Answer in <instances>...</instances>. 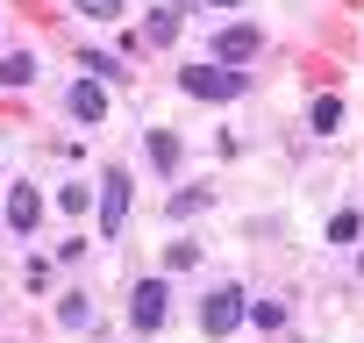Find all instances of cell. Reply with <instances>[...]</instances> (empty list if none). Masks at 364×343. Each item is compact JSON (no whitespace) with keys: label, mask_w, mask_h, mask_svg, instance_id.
Segmentation results:
<instances>
[{"label":"cell","mask_w":364,"mask_h":343,"mask_svg":"<svg viewBox=\"0 0 364 343\" xmlns=\"http://www.w3.org/2000/svg\"><path fill=\"white\" fill-rule=\"evenodd\" d=\"M243 322V286H222V293H208V307H200V329L208 336H229Z\"/></svg>","instance_id":"2"},{"label":"cell","mask_w":364,"mask_h":343,"mask_svg":"<svg viewBox=\"0 0 364 343\" xmlns=\"http://www.w3.org/2000/svg\"><path fill=\"white\" fill-rule=\"evenodd\" d=\"M122 215H129V172H107L100 179V229H122Z\"/></svg>","instance_id":"4"},{"label":"cell","mask_w":364,"mask_h":343,"mask_svg":"<svg viewBox=\"0 0 364 343\" xmlns=\"http://www.w3.org/2000/svg\"><path fill=\"white\" fill-rule=\"evenodd\" d=\"M79 15H93V22H107V15H122V0H72Z\"/></svg>","instance_id":"13"},{"label":"cell","mask_w":364,"mask_h":343,"mask_svg":"<svg viewBox=\"0 0 364 343\" xmlns=\"http://www.w3.org/2000/svg\"><path fill=\"white\" fill-rule=\"evenodd\" d=\"M164 307H171V293H164L157 279H143V286L129 293V315H136V329H157V322H164Z\"/></svg>","instance_id":"3"},{"label":"cell","mask_w":364,"mask_h":343,"mask_svg":"<svg viewBox=\"0 0 364 343\" xmlns=\"http://www.w3.org/2000/svg\"><path fill=\"white\" fill-rule=\"evenodd\" d=\"M257 43H264V36H257V29L243 22V29H222V36H215V58H229V65H243V58H257Z\"/></svg>","instance_id":"5"},{"label":"cell","mask_w":364,"mask_h":343,"mask_svg":"<svg viewBox=\"0 0 364 343\" xmlns=\"http://www.w3.org/2000/svg\"><path fill=\"white\" fill-rule=\"evenodd\" d=\"M79 65H86L93 79H122V58H107V51H79Z\"/></svg>","instance_id":"9"},{"label":"cell","mask_w":364,"mask_h":343,"mask_svg":"<svg viewBox=\"0 0 364 343\" xmlns=\"http://www.w3.org/2000/svg\"><path fill=\"white\" fill-rule=\"evenodd\" d=\"M65 100H72V115H79V122H100V107H107V93H100L93 79H79V86H72Z\"/></svg>","instance_id":"6"},{"label":"cell","mask_w":364,"mask_h":343,"mask_svg":"<svg viewBox=\"0 0 364 343\" xmlns=\"http://www.w3.org/2000/svg\"><path fill=\"white\" fill-rule=\"evenodd\" d=\"M178 86H186L193 100H236V93H243L236 65H186V72H178Z\"/></svg>","instance_id":"1"},{"label":"cell","mask_w":364,"mask_h":343,"mask_svg":"<svg viewBox=\"0 0 364 343\" xmlns=\"http://www.w3.org/2000/svg\"><path fill=\"white\" fill-rule=\"evenodd\" d=\"M143 36H150V43H171V36H178V8H157V15H150V29H143Z\"/></svg>","instance_id":"8"},{"label":"cell","mask_w":364,"mask_h":343,"mask_svg":"<svg viewBox=\"0 0 364 343\" xmlns=\"http://www.w3.org/2000/svg\"><path fill=\"white\" fill-rule=\"evenodd\" d=\"M36 215H43V194H36V186H15V194H8V222H15V229H29Z\"/></svg>","instance_id":"7"},{"label":"cell","mask_w":364,"mask_h":343,"mask_svg":"<svg viewBox=\"0 0 364 343\" xmlns=\"http://www.w3.org/2000/svg\"><path fill=\"white\" fill-rule=\"evenodd\" d=\"M150 157L171 172V164H178V136H164V129H157V136H150Z\"/></svg>","instance_id":"11"},{"label":"cell","mask_w":364,"mask_h":343,"mask_svg":"<svg viewBox=\"0 0 364 343\" xmlns=\"http://www.w3.org/2000/svg\"><path fill=\"white\" fill-rule=\"evenodd\" d=\"M208 8H243V0H208Z\"/></svg>","instance_id":"14"},{"label":"cell","mask_w":364,"mask_h":343,"mask_svg":"<svg viewBox=\"0 0 364 343\" xmlns=\"http://www.w3.org/2000/svg\"><path fill=\"white\" fill-rule=\"evenodd\" d=\"M29 79H36L29 58H0V86H29Z\"/></svg>","instance_id":"10"},{"label":"cell","mask_w":364,"mask_h":343,"mask_svg":"<svg viewBox=\"0 0 364 343\" xmlns=\"http://www.w3.org/2000/svg\"><path fill=\"white\" fill-rule=\"evenodd\" d=\"M307 122H314V129H321V136H328V129H336V122H343V107H336V100H314V115H307Z\"/></svg>","instance_id":"12"}]
</instances>
